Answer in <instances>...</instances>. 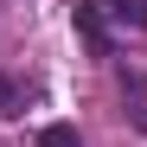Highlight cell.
<instances>
[{"mask_svg":"<svg viewBox=\"0 0 147 147\" xmlns=\"http://www.w3.org/2000/svg\"><path fill=\"white\" fill-rule=\"evenodd\" d=\"M115 13H121V19H141V26H147V0H115Z\"/></svg>","mask_w":147,"mask_h":147,"instance_id":"obj_4","label":"cell"},{"mask_svg":"<svg viewBox=\"0 0 147 147\" xmlns=\"http://www.w3.org/2000/svg\"><path fill=\"white\" fill-rule=\"evenodd\" d=\"M38 147H83V141H77V128H70V121H51V128L38 134Z\"/></svg>","mask_w":147,"mask_h":147,"instance_id":"obj_2","label":"cell"},{"mask_svg":"<svg viewBox=\"0 0 147 147\" xmlns=\"http://www.w3.org/2000/svg\"><path fill=\"white\" fill-rule=\"evenodd\" d=\"M77 32L96 58H109V26H102V0H77Z\"/></svg>","mask_w":147,"mask_h":147,"instance_id":"obj_1","label":"cell"},{"mask_svg":"<svg viewBox=\"0 0 147 147\" xmlns=\"http://www.w3.org/2000/svg\"><path fill=\"white\" fill-rule=\"evenodd\" d=\"M13 102H19V90H13V83H7V77H0V115H7V109H13Z\"/></svg>","mask_w":147,"mask_h":147,"instance_id":"obj_5","label":"cell"},{"mask_svg":"<svg viewBox=\"0 0 147 147\" xmlns=\"http://www.w3.org/2000/svg\"><path fill=\"white\" fill-rule=\"evenodd\" d=\"M128 115H134V128H147V90H128Z\"/></svg>","mask_w":147,"mask_h":147,"instance_id":"obj_3","label":"cell"}]
</instances>
